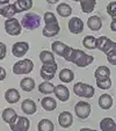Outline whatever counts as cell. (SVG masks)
<instances>
[{"label": "cell", "mask_w": 116, "mask_h": 131, "mask_svg": "<svg viewBox=\"0 0 116 131\" xmlns=\"http://www.w3.org/2000/svg\"><path fill=\"white\" fill-rule=\"evenodd\" d=\"M63 58H64L66 62H71V63H73V64H76L78 67H86L94 62L93 56L87 54L86 52H84L82 50L74 49V48H70V47Z\"/></svg>", "instance_id": "obj_1"}, {"label": "cell", "mask_w": 116, "mask_h": 131, "mask_svg": "<svg viewBox=\"0 0 116 131\" xmlns=\"http://www.w3.org/2000/svg\"><path fill=\"white\" fill-rule=\"evenodd\" d=\"M44 23L45 27L43 29V35L45 37H54L58 35L60 28L58 25V20H57L56 15L51 12H45L44 14Z\"/></svg>", "instance_id": "obj_2"}, {"label": "cell", "mask_w": 116, "mask_h": 131, "mask_svg": "<svg viewBox=\"0 0 116 131\" xmlns=\"http://www.w3.org/2000/svg\"><path fill=\"white\" fill-rule=\"evenodd\" d=\"M96 49L108 54H116V43L106 36H100L96 38Z\"/></svg>", "instance_id": "obj_3"}, {"label": "cell", "mask_w": 116, "mask_h": 131, "mask_svg": "<svg viewBox=\"0 0 116 131\" xmlns=\"http://www.w3.org/2000/svg\"><path fill=\"white\" fill-rule=\"evenodd\" d=\"M41 26V16L35 13H27L21 20V27L26 29H36Z\"/></svg>", "instance_id": "obj_4"}, {"label": "cell", "mask_w": 116, "mask_h": 131, "mask_svg": "<svg viewBox=\"0 0 116 131\" xmlns=\"http://www.w3.org/2000/svg\"><path fill=\"white\" fill-rule=\"evenodd\" d=\"M73 93L78 96L86 97V99H91L95 94V89L91 85L84 84V82H77L73 86Z\"/></svg>", "instance_id": "obj_5"}, {"label": "cell", "mask_w": 116, "mask_h": 131, "mask_svg": "<svg viewBox=\"0 0 116 131\" xmlns=\"http://www.w3.org/2000/svg\"><path fill=\"white\" fill-rule=\"evenodd\" d=\"M34 69V63L30 59H22L13 65V73L16 75L20 74H29Z\"/></svg>", "instance_id": "obj_6"}, {"label": "cell", "mask_w": 116, "mask_h": 131, "mask_svg": "<svg viewBox=\"0 0 116 131\" xmlns=\"http://www.w3.org/2000/svg\"><path fill=\"white\" fill-rule=\"evenodd\" d=\"M92 107L88 102L85 101H79L77 102V104L74 106V113H76L77 117L80 119H86L91 115Z\"/></svg>", "instance_id": "obj_7"}, {"label": "cell", "mask_w": 116, "mask_h": 131, "mask_svg": "<svg viewBox=\"0 0 116 131\" xmlns=\"http://www.w3.org/2000/svg\"><path fill=\"white\" fill-rule=\"evenodd\" d=\"M57 69H58V65L56 64V62L50 63V64H43V66L41 67V71H40L41 78L44 81L52 80L57 72Z\"/></svg>", "instance_id": "obj_8"}, {"label": "cell", "mask_w": 116, "mask_h": 131, "mask_svg": "<svg viewBox=\"0 0 116 131\" xmlns=\"http://www.w3.org/2000/svg\"><path fill=\"white\" fill-rule=\"evenodd\" d=\"M21 23L14 19V17H9L5 21V31L6 34L10 35V36H17L21 34Z\"/></svg>", "instance_id": "obj_9"}, {"label": "cell", "mask_w": 116, "mask_h": 131, "mask_svg": "<svg viewBox=\"0 0 116 131\" xmlns=\"http://www.w3.org/2000/svg\"><path fill=\"white\" fill-rule=\"evenodd\" d=\"M9 126L13 131H27L30 128V121L25 116H16L9 123Z\"/></svg>", "instance_id": "obj_10"}, {"label": "cell", "mask_w": 116, "mask_h": 131, "mask_svg": "<svg viewBox=\"0 0 116 131\" xmlns=\"http://www.w3.org/2000/svg\"><path fill=\"white\" fill-rule=\"evenodd\" d=\"M29 51V43L27 42H16L12 47V53L15 57H23Z\"/></svg>", "instance_id": "obj_11"}, {"label": "cell", "mask_w": 116, "mask_h": 131, "mask_svg": "<svg viewBox=\"0 0 116 131\" xmlns=\"http://www.w3.org/2000/svg\"><path fill=\"white\" fill-rule=\"evenodd\" d=\"M54 93L57 99L62 102H66L70 99V91L64 85H57V86H55Z\"/></svg>", "instance_id": "obj_12"}, {"label": "cell", "mask_w": 116, "mask_h": 131, "mask_svg": "<svg viewBox=\"0 0 116 131\" xmlns=\"http://www.w3.org/2000/svg\"><path fill=\"white\" fill-rule=\"evenodd\" d=\"M17 13L14 4H0V15L6 19L13 17Z\"/></svg>", "instance_id": "obj_13"}, {"label": "cell", "mask_w": 116, "mask_h": 131, "mask_svg": "<svg viewBox=\"0 0 116 131\" xmlns=\"http://www.w3.org/2000/svg\"><path fill=\"white\" fill-rule=\"evenodd\" d=\"M69 29L72 34H80L84 30V22L79 17H72L71 20L69 21Z\"/></svg>", "instance_id": "obj_14"}, {"label": "cell", "mask_w": 116, "mask_h": 131, "mask_svg": "<svg viewBox=\"0 0 116 131\" xmlns=\"http://www.w3.org/2000/svg\"><path fill=\"white\" fill-rule=\"evenodd\" d=\"M58 123L64 129L70 128L72 125V123H73V116H72V114L70 111H63V113H60L59 116H58Z\"/></svg>", "instance_id": "obj_15"}, {"label": "cell", "mask_w": 116, "mask_h": 131, "mask_svg": "<svg viewBox=\"0 0 116 131\" xmlns=\"http://www.w3.org/2000/svg\"><path fill=\"white\" fill-rule=\"evenodd\" d=\"M94 77H95L96 81L107 80L110 78V70L107 66H99L94 72Z\"/></svg>", "instance_id": "obj_16"}, {"label": "cell", "mask_w": 116, "mask_h": 131, "mask_svg": "<svg viewBox=\"0 0 116 131\" xmlns=\"http://www.w3.org/2000/svg\"><path fill=\"white\" fill-rule=\"evenodd\" d=\"M51 49H52V51H54V53L58 54L60 57H64L67 49H69V47H67L66 44H64L63 42H60V41H55L51 44Z\"/></svg>", "instance_id": "obj_17"}, {"label": "cell", "mask_w": 116, "mask_h": 131, "mask_svg": "<svg viewBox=\"0 0 116 131\" xmlns=\"http://www.w3.org/2000/svg\"><path fill=\"white\" fill-rule=\"evenodd\" d=\"M21 95L20 93L16 91L15 88H9L5 92V100L8 102V103H16L19 100H20Z\"/></svg>", "instance_id": "obj_18"}, {"label": "cell", "mask_w": 116, "mask_h": 131, "mask_svg": "<svg viewBox=\"0 0 116 131\" xmlns=\"http://www.w3.org/2000/svg\"><path fill=\"white\" fill-rule=\"evenodd\" d=\"M21 109L25 114L27 115H33L36 111V103L30 99H26L21 104Z\"/></svg>", "instance_id": "obj_19"}, {"label": "cell", "mask_w": 116, "mask_h": 131, "mask_svg": "<svg viewBox=\"0 0 116 131\" xmlns=\"http://www.w3.org/2000/svg\"><path fill=\"white\" fill-rule=\"evenodd\" d=\"M41 106H42V108L44 109V110L52 111L57 108V102H56V100L52 99V97L45 96L41 100Z\"/></svg>", "instance_id": "obj_20"}, {"label": "cell", "mask_w": 116, "mask_h": 131, "mask_svg": "<svg viewBox=\"0 0 116 131\" xmlns=\"http://www.w3.org/2000/svg\"><path fill=\"white\" fill-rule=\"evenodd\" d=\"M87 26H88V28L91 30H93V31H98V30H100L101 27H102V21L99 16L93 15V16H91L88 20H87Z\"/></svg>", "instance_id": "obj_21"}, {"label": "cell", "mask_w": 116, "mask_h": 131, "mask_svg": "<svg viewBox=\"0 0 116 131\" xmlns=\"http://www.w3.org/2000/svg\"><path fill=\"white\" fill-rule=\"evenodd\" d=\"M113 97L110 96L109 94H102L101 96L99 97V106L101 109L103 110H108V109L111 108L113 106Z\"/></svg>", "instance_id": "obj_22"}, {"label": "cell", "mask_w": 116, "mask_h": 131, "mask_svg": "<svg viewBox=\"0 0 116 131\" xmlns=\"http://www.w3.org/2000/svg\"><path fill=\"white\" fill-rule=\"evenodd\" d=\"M20 87L23 92H31L35 88V80L30 77L23 78L20 81Z\"/></svg>", "instance_id": "obj_23"}, {"label": "cell", "mask_w": 116, "mask_h": 131, "mask_svg": "<svg viewBox=\"0 0 116 131\" xmlns=\"http://www.w3.org/2000/svg\"><path fill=\"white\" fill-rule=\"evenodd\" d=\"M74 79V73L70 69H63L59 72V80L65 84L72 82V80Z\"/></svg>", "instance_id": "obj_24"}, {"label": "cell", "mask_w": 116, "mask_h": 131, "mask_svg": "<svg viewBox=\"0 0 116 131\" xmlns=\"http://www.w3.org/2000/svg\"><path fill=\"white\" fill-rule=\"evenodd\" d=\"M100 129H101L102 131H114L116 129L114 119L109 118V117L103 118L101 122H100Z\"/></svg>", "instance_id": "obj_25"}, {"label": "cell", "mask_w": 116, "mask_h": 131, "mask_svg": "<svg viewBox=\"0 0 116 131\" xmlns=\"http://www.w3.org/2000/svg\"><path fill=\"white\" fill-rule=\"evenodd\" d=\"M81 10L84 13H92L96 6V0H79Z\"/></svg>", "instance_id": "obj_26"}, {"label": "cell", "mask_w": 116, "mask_h": 131, "mask_svg": "<svg viewBox=\"0 0 116 131\" xmlns=\"http://www.w3.org/2000/svg\"><path fill=\"white\" fill-rule=\"evenodd\" d=\"M14 5L17 9V13H21L23 10H29L33 7V0H17Z\"/></svg>", "instance_id": "obj_27"}, {"label": "cell", "mask_w": 116, "mask_h": 131, "mask_svg": "<svg viewBox=\"0 0 116 131\" xmlns=\"http://www.w3.org/2000/svg\"><path fill=\"white\" fill-rule=\"evenodd\" d=\"M57 13L60 15L62 17H69L70 15L72 14V8L70 5H67V4L65 3H62L59 4V5L57 6Z\"/></svg>", "instance_id": "obj_28"}, {"label": "cell", "mask_w": 116, "mask_h": 131, "mask_svg": "<svg viewBox=\"0 0 116 131\" xmlns=\"http://www.w3.org/2000/svg\"><path fill=\"white\" fill-rule=\"evenodd\" d=\"M40 60L42 62V64H50L55 62V56L51 51L44 50L40 53Z\"/></svg>", "instance_id": "obj_29"}, {"label": "cell", "mask_w": 116, "mask_h": 131, "mask_svg": "<svg viewBox=\"0 0 116 131\" xmlns=\"http://www.w3.org/2000/svg\"><path fill=\"white\" fill-rule=\"evenodd\" d=\"M82 45L88 50H94L96 49V38L92 35H87L82 40Z\"/></svg>", "instance_id": "obj_30"}, {"label": "cell", "mask_w": 116, "mask_h": 131, "mask_svg": "<svg viewBox=\"0 0 116 131\" xmlns=\"http://www.w3.org/2000/svg\"><path fill=\"white\" fill-rule=\"evenodd\" d=\"M16 116H17V115H16V113H15V110L13 108H6L5 110H4L3 115H1L3 119L6 122V123H8V124H9Z\"/></svg>", "instance_id": "obj_31"}, {"label": "cell", "mask_w": 116, "mask_h": 131, "mask_svg": "<svg viewBox=\"0 0 116 131\" xmlns=\"http://www.w3.org/2000/svg\"><path fill=\"white\" fill-rule=\"evenodd\" d=\"M37 129H38V131H52L55 129V125L54 123H52L50 119H42V121L38 123V125H37Z\"/></svg>", "instance_id": "obj_32"}, {"label": "cell", "mask_w": 116, "mask_h": 131, "mask_svg": "<svg viewBox=\"0 0 116 131\" xmlns=\"http://www.w3.org/2000/svg\"><path fill=\"white\" fill-rule=\"evenodd\" d=\"M54 88H55L54 84H51V82H49V81H44L41 85H38V91H40L42 94H50V93L54 92Z\"/></svg>", "instance_id": "obj_33"}, {"label": "cell", "mask_w": 116, "mask_h": 131, "mask_svg": "<svg viewBox=\"0 0 116 131\" xmlns=\"http://www.w3.org/2000/svg\"><path fill=\"white\" fill-rule=\"evenodd\" d=\"M107 13L110 15L113 19H116V1H111L107 6Z\"/></svg>", "instance_id": "obj_34"}, {"label": "cell", "mask_w": 116, "mask_h": 131, "mask_svg": "<svg viewBox=\"0 0 116 131\" xmlns=\"http://www.w3.org/2000/svg\"><path fill=\"white\" fill-rule=\"evenodd\" d=\"M96 86L100 89H109L111 87V80L110 78L107 80H102V81H96Z\"/></svg>", "instance_id": "obj_35"}, {"label": "cell", "mask_w": 116, "mask_h": 131, "mask_svg": "<svg viewBox=\"0 0 116 131\" xmlns=\"http://www.w3.org/2000/svg\"><path fill=\"white\" fill-rule=\"evenodd\" d=\"M6 53H7V48L3 42H0V60H3L6 57Z\"/></svg>", "instance_id": "obj_36"}, {"label": "cell", "mask_w": 116, "mask_h": 131, "mask_svg": "<svg viewBox=\"0 0 116 131\" xmlns=\"http://www.w3.org/2000/svg\"><path fill=\"white\" fill-rule=\"evenodd\" d=\"M107 60L111 65H116V54H108L107 56Z\"/></svg>", "instance_id": "obj_37"}, {"label": "cell", "mask_w": 116, "mask_h": 131, "mask_svg": "<svg viewBox=\"0 0 116 131\" xmlns=\"http://www.w3.org/2000/svg\"><path fill=\"white\" fill-rule=\"evenodd\" d=\"M6 71H5V69L4 67H1L0 66V81H3V80H5V78H6Z\"/></svg>", "instance_id": "obj_38"}, {"label": "cell", "mask_w": 116, "mask_h": 131, "mask_svg": "<svg viewBox=\"0 0 116 131\" xmlns=\"http://www.w3.org/2000/svg\"><path fill=\"white\" fill-rule=\"evenodd\" d=\"M116 19H113V21H111V25H110V29H111V31H115L116 30V28H115V23H116Z\"/></svg>", "instance_id": "obj_39"}, {"label": "cell", "mask_w": 116, "mask_h": 131, "mask_svg": "<svg viewBox=\"0 0 116 131\" xmlns=\"http://www.w3.org/2000/svg\"><path fill=\"white\" fill-rule=\"evenodd\" d=\"M49 4H55V3H57V1H60V0H47Z\"/></svg>", "instance_id": "obj_40"}, {"label": "cell", "mask_w": 116, "mask_h": 131, "mask_svg": "<svg viewBox=\"0 0 116 131\" xmlns=\"http://www.w3.org/2000/svg\"><path fill=\"white\" fill-rule=\"evenodd\" d=\"M0 4H9V0H0Z\"/></svg>", "instance_id": "obj_41"}, {"label": "cell", "mask_w": 116, "mask_h": 131, "mask_svg": "<svg viewBox=\"0 0 116 131\" xmlns=\"http://www.w3.org/2000/svg\"><path fill=\"white\" fill-rule=\"evenodd\" d=\"M72 1H79V0H72Z\"/></svg>", "instance_id": "obj_42"}]
</instances>
